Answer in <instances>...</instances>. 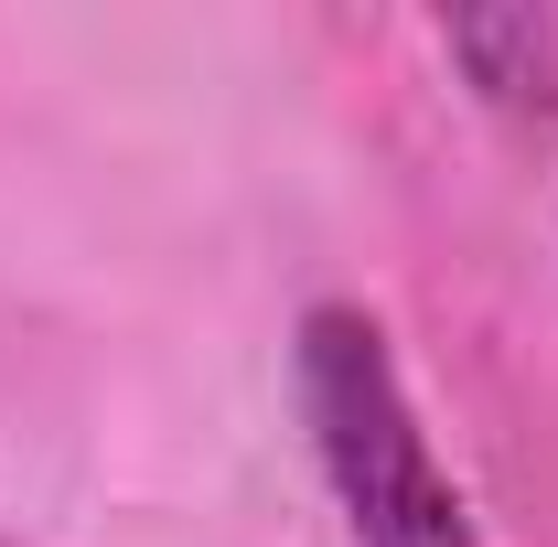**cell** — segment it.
<instances>
[{
    "label": "cell",
    "instance_id": "cell-1",
    "mask_svg": "<svg viewBox=\"0 0 558 547\" xmlns=\"http://www.w3.org/2000/svg\"><path fill=\"white\" fill-rule=\"evenodd\" d=\"M290 387H301V429H312L323 494H333L354 547H484L462 483L429 440L409 365H398V343L365 301H312L301 312Z\"/></svg>",
    "mask_w": 558,
    "mask_h": 547
},
{
    "label": "cell",
    "instance_id": "cell-2",
    "mask_svg": "<svg viewBox=\"0 0 558 547\" xmlns=\"http://www.w3.org/2000/svg\"><path fill=\"white\" fill-rule=\"evenodd\" d=\"M440 54L473 75V97L515 108V119L558 108V22L548 11H462V22H440Z\"/></svg>",
    "mask_w": 558,
    "mask_h": 547
}]
</instances>
